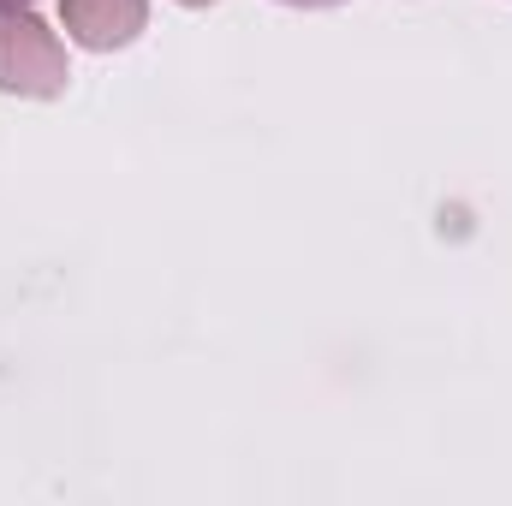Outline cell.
<instances>
[{
    "label": "cell",
    "instance_id": "7a4b0ae2",
    "mask_svg": "<svg viewBox=\"0 0 512 506\" xmlns=\"http://www.w3.org/2000/svg\"><path fill=\"white\" fill-rule=\"evenodd\" d=\"M60 24L78 48L114 54L137 42V30L149 24V0H60Z\"/></svg>",
    "mask_w": 512,
    "mask_h": 506
},
{
    "label": "cell",
    "instance_id": "6da1fadb",
    "mask_svg": "<svg viewBox=\"0 0 512 506\" xmlns=\"http://www.w3.org/2000/svg\"><path fill=\"white\" fill-rule=\"evenodd\" d=\"M66 48L60 36L24 6V12H0V90L6 96H60L66 90Z\"/></svg>",
    "mask_w": 512,
    "mask_h": 506
},
{
    "label": "cell",
    "instance_id": "277c9868",
    "mask_svg": "<svg viewBox=\"0 0 512 506\" xmlns=\"http://www.w3.org/2000/svg\"><path fill=\"white\" fill-rule=\"evenodd\" d=\"M286 6H334V0H286Z\"/></svg>",
    "mask_w": 512,
    "mask_h": 506
},
{
    "label": "cell",
    "instance_id": "3957f363",
    "mask_svg": "<svg viewBox=\"0 0 512 506\" xmlns=\"http://www.w3.org/2000/svg\"><path fill=\"white\" fill-rule=\"evenodd\" d=\"M24 6H36V0H0V12H24Z\"/></svg>",
    "mask_w": 512,
    "mask_h": 506
},
{
    "label": "cell",
    "instance_id": "5b68a950",
    "mask_svg": "<svg viewBox=\"0 0 512 506\" xmlns=\"http://www.w3.org/2000/svg\"><path fill=\"white\" fill-rule=\"evenodd\" d=\"M179 6H209V0H179Z\"/></svg>",
    "mask_w": 512,
    "mask_h": 506
}]
</instances>
